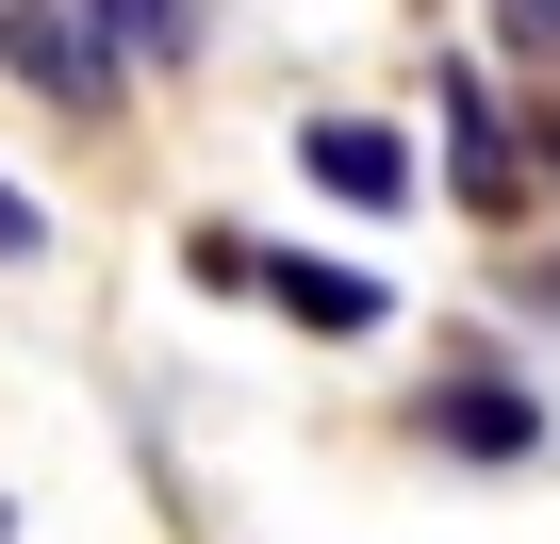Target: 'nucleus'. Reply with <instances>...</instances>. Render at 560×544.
I'll list each match as a JSON object with an SVG mask.
<instances>
[{
    "instance_id": "obj_7",
    "label": "nucleus",
    "mask_w": 560,
    "mask_h": 544,
    "mask_svg": "<svg viewBox=\"0 0 560 544\" xmlns=\"http://www.w3.org/2000/svg\"><path fill=\"white\" fill-rule=\"evenodd\" d=\"M494 34H511L527 67H560V0H494Z\"/></svg>"
},
{
    "instance_id": "obj_1",
    "label": "nucleus",
    "mask_w": 560,
    "mask_h": 544,
    "mask_svg": "<svg viewBox=\"0 0 560 544\" xmlns=\"http://www.w3.org/2000/svg\"><path fill=\"white\" fill-rule=\"evenodd\" d=\"M429 100H445V165H462V198H478V215H527V182L560 165V100H544V132H527V149H511V100H494L478 67H445Z\"/></svg>"
},
{
    "instance_id": "obj_4",
    "label": "nucleus",
    "mask_w": 560,
    "mask_h": 544,
    "mask_svg": "<svg viewBox=\"0 0 560 544\" xmlns=\"http://www.w3.org/2000/svg\"><path fill=\"white\" fill-rule=\"evenodd\" d=\"M298 165H314L330 198H363V215H396V198H412V149H396L380 116H314V132H298Z\"/></svg>"
},
{
    "instance_id": "obj_9",
    "label": "nucleus",
    "mask_w": 560,
    "mask_h": 544,
    "mask_svg": "<svg viewBox=\"0 0 560 544\" xmlns=\"http://www.w3.org/2000/svg\"><path fill=\"white\" fill-rule=\"evenodd\" d=\"M0 18H18V0H0Z\"/></svg>"
},
{
    "instance_id": "obj_8",
    "label": "nucleus",
    "mask_w": 560,
    "mask_h": 544,
    "mask_svg": "<svg viewBox=\"0 0 560 544\" xmlns=\"http://www.w3.org/2000/svg\"><path fill=\"white\" fill-rule=\"evenodd\" d=\"M34 231H50V215H34V198H18V182H0V264H18V247H34Z\"/></svg>"
},
{
    "instance_id": "obj_5",
    "label": "nucleus",
    "mask_w": 560,
    "mask_h": 544,
    "mask_svg": "<svg viewBox=\"0 0 560 544\" xmlns=\"http://www.w3.org/2000/svg\"><path fill=\"white\" fill-rule=\"evenodd\" d=\"M264 298H280V314H298V331H380V314H396V298L363 281V264H298V247H280V264H264Z\"/></svg>"
},
{
    "instance_id": "obj_2",
    "label": "nucleus",
    "mask_w": 560,
    "mask_h": 544,
    "mask_svg": "<svg viewBox=\"0 0 560 544\" xmlns=\"http://www.w3.org/2000/svg\"><path fill=\"white\" fill-rule=\"evenodd\" d=\"M0 67H18V83H50L67 116H116V50L67 18V0H18V18H0Z\"/></svg>"
},
{
    "instance_id": "obj_3",
    "label": "nucleus",
    "mask_w": 560,
    "mask_h": 544,
    "mask_svg": "<svg viewBox=\"0 0 560 544\" xmlns=\"http://www.w3.org/2000/svg\"><path fill=\"white\" fill-rule=\"evenodd\" d=\"M429 445H462V462H527V445H544V396H527V380H429Z\"/></svg>"
},
{
    "instance_id": "obj_6",
    "label": "nucleus",
    "mask_w": 560,
    "mask_h": 544,
    "mask_svg": "<svg viewBox=\"0 0 560 544\" xmlns=\"http://www.w3.org/2000/svg\"><path fill=\"white\" fill-rule=\"evenodd\" d=\"M83 34H100L116 83H132V67H182V50H198V0H83Z\"/></svg>"
}]
</instances>
